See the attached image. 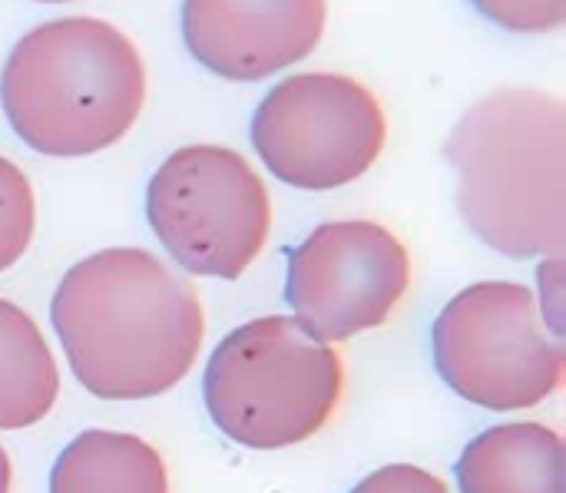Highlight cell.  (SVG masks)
I'll return each mask as SVG.
<instances>
[{"mask_svg":"<svg viewBox=\"0 0 566 493\" xmlns=\"http://www.w3.org/2000/svg\"><path fill=\"white\" fill-rule=\"evenodd\" d=\"M50 322L76 381L99 401H146L199 358L206 315L196 289L146 249H99L56 285Z\"/></svg>","mask_w":566,"mask_h":493,"instance_id":"cell-1","label":"cell"},{"mask_svg":"<svg viewBox=\"0 0 566 493\" xmlns=\"http://www.w3.org/2000/svg\"><path fill=\"white\" fill-rule=\"evenodd\" d=\"M444 159L468 229L507 259L564 255L566 106L547 90L504 86L451 129Z\"/></svg>","mask_w":566,"mask_h":493,"instance_id":"cell-2","label":"cell"},{"mask_svg":"<svg viewBox=\"0 0 566 493\" xmlns=\"http://www.w3.org/2000/svg\"><path fill=\"white\" fill-rule=\"evenodd\" d=\"M0 106L33 153L83 159L136 126L146 106V63L109 20L56 17L13 43L0 73Z\"/></svg>","mask_w":566,"mask_h":493,"instance_id":"cell-3","label":"cell"},{"mask_svg":"<svg viewBox=\"0 0 566 493\" xmlns=\"http://www.w3.org/2000/svg\"><path fill=\"white\" fill-rule=\"evenodd\" d=\"M342 395V355L289 315L229 332L202 375L212 424L249 451H282L315 438L335 418Z\"/></svg>","mask_w":566,"mask_h":493,"instance_id":"cell-4","label":"cell"},{"mask_svg":"<svg viewBox=\"0 0 566 493\" xmlns=\"http://www.w3.org/2000/svg\"><path fill=\"white\" fill-rule=\"evenodd\" d=\"M441 381L488 411L547 401L566 371L564 342L551 335L537 298L521 282H478L458 292L431 328Z\"/></svg>","mask_w":566,"mask_h":493,"instance_id":"cell-5","label":"cell"},{"mask_svg":"<svg viewBox=\"0 0 566 493\" xmlns=\"http://www.w3.org/2000/svg\"><path fill=\"white\" fill-rule=\"evenodd\" d=\"M146 222L189 275L235 282L269 242L272 199L242 153L196 143L169 153L153 172Z\"/></svg>","mask_w":566,"mask_h":493,"instance_id":"cell-6","label":"cell"},{"mask_svg":"<svg viewBox=\"0 0 566 493\" xmlns=\"http://www.w3.org/2000/svg\"><path fill=\"white\" fill-rule=\"evenodd\" d=\"M252 149L265 169L305 192L361 179L385 153L381 99L345 73H295L275 83L252 116Z\"/></svg>","mask_w":566,"mask_h":493,"instance_id":"cell-7","label":"cell"},{"mask_svg":"<svg viewBox=\"0 0 566 493\" xmlns=\"http://www.w3.org/2000/svg\"><path fill=\"white\" fill-rule=\"evenodd\" d=\"M411 289L405 242L371 219L318 225L295 245L285 302L295 322L325 345L381 328Z\"/></svg>","mask_w":566,"mask_h":493,"instance_id":"cell-8","label":"cell"},{"mask_svg":"<svg viewBox=\"0 0 566 493\" xmlns=\"http://www.w3.org/2000/svg\"><path fill=\"white\" fill-rule=\"evenodd\" d=\"M328 0H182V40L209 73L252 83L302 63L322 40Z\"/></svg>","mask_w":566,"mask_h":493,"instance_id":"cell-9","label":"cell"},{"mask_svg":"<svg viewBox=\"0 0 566 493\" xmlns=\"http://www.w3.org/2000/svg\"><path fill=\"white\" fill-rule=\"evenodd\" d=\"M461 493H566L564 438L537 421L494 424L458 458Z\"/></svg>","mask_w":566,"mask_h":493,"instance_id":"cell-10","label":"cell"},{"mask_svg":"<svg viewBox=\"0 0 566 493\" xmlns=\"http://www.w3.org/2000/svg\"><path fill=\"white\" fill-rule=\"evenodd\" d=\"M50 493H169V474L149 441L96 428L60 451Z\"/></svg>","mask_w":566,"mask_h":493,"instance_id":"cell-11","label":"cell"},{"mask_svg":"<svg viewBox=\"0 0 566 493\" xmlns=\"http://www.w3.org/2000/svg\"><path fill=\"white\" fill-rule=\"evenodd\" d=\"M60 398L56 358L40 325L0 298V431L40 424Z\"/></svg>","mask_w":566,"mask_h":493,"instance_id":"cell-12","label":"cell"},{"mask_svg":"<svg viewBox=\"0 0 566 493\" xmlns=\"http://www.w3.org/2000/svg\"><path fill=\"white\" fill-rule=\"evenodd\" d=\"M36 232V196L17 162L0 156V272L13 269Z\"/></svg>","mask_w":566,"mask_h":493,"instance_id":"cell-13","label":"cell"},{"mask_svg":"<svg viewBox=\"0 0 566 493\" xmlns=\"http://www.w3.org/2000/svg\"><path fill=\"white\" fill-rule=\"evenodd\" d=\"M471 7L511 33H554L566 23V0H471Z\"/></svg>","mask_w":566,"mask_h":493,"instance_id":"cell-14","label":"cell"},{"mask_svg":"<svg viewBox=\"0 0 566 493\" xmlns=\"http://www.w3.org/2000/svg\"><path fill=\"white\" fill-rule=\"evenodd\" d=\"M352 493H448L444 481L415 468V464H388L365 481H358Z\"/></svg>","mask_w":566,"mask_h":493,"instance_id":"cell-15","label":"cell"},{"mask_svg":"<svg viewBox=\"0 0 566 493\" xmlns=\"http://www.w3.org/2000/svg\"><path fill=\"white\" fill-rule=\"evenodd\" d=\"M537 279H541V305L537 308L544 315V325L551 328L554 338L564 342V305H560V298H564V255H547Z\"/></svg>","mask_w":566,"mask_h":493,"instance_id":"cell-16","label":"cell"},{"mask_svg":"<svg viewBox=\"0 0 566 493\" xmlns=\"http://www.w3.org/2000/svg\"><path fill=\"white\" fill-rule=\"evenodd\" d=\"M13 491V468H10V458L0 444V493Z\"/></svg>","mask_w":566,"mask_h":493,"instance_id":"cell-17","label":"cell"},{"mask_svg":"<svg viewBox=\"0 0 566 493\" xmlns=\"http://www.w3.org/2000/svg\"><path fill=\"white\" fill-rule=\"evenodd\" d=\"M36 3H66V0H36Z\"/></svg>","mask_w":566,"mask_h":493,"instance_id":"cell-18","label":"cell"}]
</instances>
